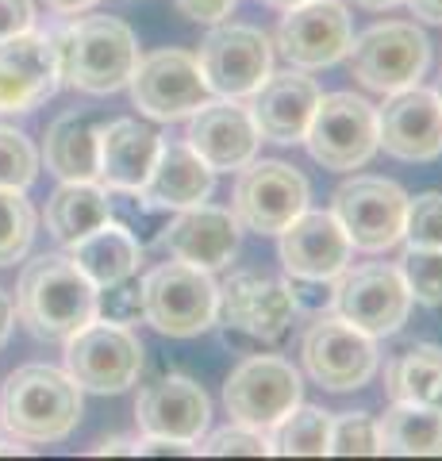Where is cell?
<instances>
[{
    "label": "cell",
    "instance_id": "obj_49",
    "mask_svg": "<svg viewBox=\"0 0 442 461\" xmlns=\"http://www.w3.org/2000/svg\"><path fill=\"white\" fill-rule=\"evenodd\" d=\"M435 93H438V100H442V85H438V89H435Z\"/></svg>",
    "mask_w": 442,
    "mask_h": 461
},
{
    "label": "cell",
    "instance_id": "obj_14",
    "mask_svg": "<svg viewBox=\"0 0 442 461\" xmlns=\"http://www.w3.org/2000/svg\"><path fill=\"white\" fill-rule=\"evenodd\" d=\"M127 89H131V104L158 123L189 120L204 100H212L196 54L189 50H154L139 58Z\"/></svg>",
    "mask_w": 442,
    "mask_h": 461
},
{
    "label": "cell",
    "instance_id": "obj_23",
    "mask_svg": "<svg viewBox=\"0 0 442 461\" xmlns=\"http://www.w3.org/2000/svg\"><path fill=\"white\" fill-rule=\"evenodd\" d=\"M320 85L308 77V69H284V74H269L266 85L250 100V115L258 123V135L281 147L304 142V131L311 123V112L320 104Z\"/></svg>",
    "mask_w": 442,
    "mask_h": 461
},
{
    "label": "cell",
    "instance_id": "obj_18",
    "mask_svg": "<svg viewBox=\"0 0 442 461\" xmlns=\"http://www.w3.org/2000/svg\"><path fill=\"white\" fill-rule=\"evenodd\" d=\"M377 147L401 162H431L442 154V100L435 89L408 85L377 108Z\"/></svg>",
    "mask_w": 442,
    "mask_h": 461
},
{
    "label": "cell",
    "instance_id": "obj_29",
    "mask_svg": "<svg viewBox=\"0 0 442 461\" xmlns=\"http://www.w3.org/2000/svg\"><path fill=\"white\" fill-rule=\"evenodd\" d=\"M381 454L396 457H442V415L427 403L392 400L377 420Z\"/></svg>",
    "mask_w": 442,
    "mask_h": 461
},
{
    "label": "cell",
    "instance_id": "obj_12",
    "mask_svg": "<svg viewBox=\"0 0 442 461\" xmlns=\"http://www.w3.org/2000/svg\"><path fill=\"white\" fill-rule=\"evenodd\" d=\"M301 373L277 354H254L223 381V408L235 423L274 430L301 403Z\"/></svg>",
    "mask_w": 442,
    "mask_h": 461
},
{
    "label": "cell",
    "instance_id": "obj_40",
    "mask_svg": "<svg viewBox=\"0 0 442 461\" xmlns=\"http://www.w3.org/2000/svg\"><path fill=\"white\" fill-rule=\"evenodd\" d=\"M196 457L201 446L185 442V438H162V435H142L135 438V457Z\"/></svg>",
    "mask_w": 442,
    "mask_h": 461
},
{
    "label": "cell",
    "instance_id": "obj_33",
    "mask_svg": "<svg viewBox=\"0 0 442 461\" xmlns=\"http://www.w3.org/2000/svg\"><path fill=\"white\" fill-rule=\"evenodd\" d=\"M39 150L16 127L0 123V189H20L27 193L39 177Z\"/></svg>",
    "mask_w": 442,
    "mask_h": 461
},
{
    "label": "cell",
    "instance_id": "obj_35",
    "mask_svg": "<svg viewBox=\"0 0 442 461\" xmlns=\"http://www.w3.org/2000/svg\"><path fill=\"white\" fill-rule=\"evenodd\" d=\"M327 454L338 457H377L381 454V435L377 420L365 411H342L338 420H331V442Z\"/></svg>",
    "mask_w": 442,
    "mask_h": 461
},
{
    "label": "cell",
    "instance_id": "obj_28",
    "mask_svg": "<svg viewBox=\"0 0 442 461\" xmlns=\"http://www.w3.org/2000/svg\"><path fill=\"white\" fill-rule=\"evenodd\" d=\"M108 220H112V193L101 181H62L47 200V230L62 247L85 239Z\"/></svg>",
    "mask_w": 442,
    "mask_h": 461
},
{
    "label": "cell",
    "instance_id": "obj_44",
    "mask_svg": "<svg viewBox=\"0 0 442 461\" xmlns=\"http://www.w3.org/2000/svg\"><path fill=\"white\" fill-rule=\"evenodd\" d=\"M408 8L427 23H442V0H408Z\"/></svg>",
    "mask_w": 442,
    "mask_h": 461
},
{
    "label": "cell",
    "instance_id": "obj_31",
    "mask_svg": "<svg viewBox=\"0 0 442 461\" xmlns=\"http://www.w3.org/2000/svg\"><path fill=\"white\" fill-rule=\"evenodd\" d=\"M442 373V346L416 342L389 366V396L408 403H427Z\"/></svg>",
    "mask_w": 442,
    "mask_h": 461
},
{
    "label": "cell",
    "instance_id": "obj_24",
    "mask_svg": "<svg viewBox=\"0 0 442 461\" xmlns=\"http://www.w3.org/2000/svg\"><path fill=\"white\" fill-rule=\"evenodd\" d=\"M212 189H216V169H212L189 142L162 139L154 169H150L147 185L135 193V200H142L147 208H158V212H181V208L204 204Z\"/></svg>",
    "mask_w": 442,
    "mask_h": 461
},
{
    "label": "cell",
    "instance_id": "obj_21",
    "mask_svg": "<svg viewBox=\"0 0 442 461\" xmlns=\"http://www.w3.org/2000/svg\"><path fill=\"white\" fill-rule=\"evenodd\" d=\"M139 435H162V438H185L201 442L212 423V400L193 377L166 373L150 381L135 400Z\"/></svg>",
    "mask_w": 442,
    "mask_h": 461
},
{
    "label": "cell",
    "instance_id": "obj_36",
    "mask_svg": "<svg viewBox=\"0 0 442 461\" xmlns=\"http://www.w3.org/2000/svg\"><path fill=\"white\" fill-rule=\"evenodd\" d=\"M404 239H408V247H419V250H442V193H419V196H408Z\"/></svg>",
    "mask_w": 442,
    "mask_h": 461
},
{
    "label": "cell",
    "instance_id": "obj_16",
    "mask_svg": "<svg viewBox=\"0 0 442 461\" xmlns=\"http://www.w3.org/2000/svg\"><path fill=\"white\" fill-rule=\"evenodd\" d=\"M296 315V293L289 281H274L266 273L239 269L220 285L216 296V323L239 330L258 342H277Z\"/></svg>",
    "mask_w": 442,
    "mask_h": 461
},
{
    "label": "cell",
    "instance_id": "obj_43",
    "mask_svg": "<svg viewBox=\"0 0 442 461\" xmlns=\"http://www.w3.org/2000/svg\"><path fill=\"white\" fill-rule=\"evenodd\" d=\"M12 327H16V300L0 288V346L12 339Z\"/></svg>",
    "mask_w": 442,
    "mask_h": 461
},
{
    "label": "cell",
    "instance_id": "obj_38",
    "mask_svg": "<svg viewBox=\"0 0 442 461\" xmlns=\"http://www.w3.org/2000/svg\"><path fill=\"white\" fill-rule=\"evenodd\" d=\"M96 315L112 320V323H123V327L139 323L142 320V288L131 277L101 288V293H96Z\"/></svg>",
    "mask_w": 442,
    "mask_h": 461
},
{
    "label": "cell",
    "instance_id": "obj_27",
    "mask_svg": "<svg viewBox=\"0 0 442 461\" xmlns=\"http://www.w3.org/2000/svg\"><path fill=\"white\" fill-rule=\"evenodd\" d=\"M69 258H74V266L96 288H108L116 281L135 277L139 262H142V247H139V239L131 235V227L108 220L96 230H89L85 239L69 242Z\"/></svg>",
    "mask_w": 442,
    "mask_h": 461
},
{
    "label": "cell",
    "instance_id": "obj_47",
    "mask_svg": "<svg viewBox=\"0 0 442 461\" xmlns=\"http://www.w3.org/2000/svg\"><path fill=\"white\" fill-rule=\"evenodd\" d=\"M427 408H435V411L442 415V373H438V381H435V388H431V396H427Z\"/></svg>",
    "mask_w": 442,
    "mask_h": 461
},
{
    "label": "cell",
    "instance_id": "obj_30",
    "mask_svg": "<svg viewBox=\"0 0 442 461\" xmlns=\"http://www.w3.org/2000/svg\"><path fill=\"white\" fill-rule=\"evenodd\" d=\"M327 442H331V411L316 408V403H296L274 427V454L281 457H323Z\"/></svg>",
    "mask_w": 442,
    "mask_h": 461
},
{
    "label": "cell",
    "instance_id": "obj_13",
    "mask_svg": "<svg viewBox=\"0 0 442 461\" xmlns=\"http://www.w3.org/2000/svg\"><path fill=\"white\" fill-rule=\"evenodd\" d=\"M331 312L338 320L354 323L358 330L374 339H389L408 323L411 312V293L396 266H358L342 269L335 277L331 293Z\"/></svg>",
    "mask_w": 442,
    "mask_h": 461
},
{
    "label": "cell",
    "instance_id": "obj_4",
    "mask_svg": "<svg viewBox=\"0 0 442 461\" xmlns=\"http://www.w3.org/2000/svg\"><path fill=\"white\" fill-rule=\"evenodd\" d=\"M142 320L158 335L193 339L216 323V296L220 285L212 273L189 262H162L142 277Z\"/></svg>",
    "mask_w": 442,
    "mask_h": 461
},
{
    "label": "cell",
    "instance_id": "obj_5",
    "mask_svg": "<svg viewBox=\"0 0 442 461\" xmlns=\"http://www.w3.org/2000/svg\"><path fill=\"white\" fill-rule=\"evenodd\" d=\"M66 373L81 384V393H127L142 373V342L131 327L96 315L66 339Z\"/></svg>",
    "mask_w": 442,
    "mask_h": 461
},
{
    "label": "cell",
    "instance_id": "obj_34",
    "mask_svg": "<svg viewBox=\"0 0 442 461\" xmlns=\"http://www.w3.org/2000/svg\"><path fill=\"white\" fill-rule=\"evenodd\" d=\"M396 269H401V277L411 293V304L442 308V250L408 247Z\"/></svg>",
    "mask_w": 442,
    "mask_h": 461
},
{
    "label": "cell",
    "instance_id": "obj_11",
    "mask_svg": "<svg viewBox=\"0 0 442 461\" xmlns=\"http://www.w3.org/2000/svg\"><path fill=\"white\" fill-rule=\"evenodd\" d=\"M311 185L296 166L277 162V158H262L239 169L231 212L239 227L254 230V235H281L296 215L308 208Z\"/></svg>",
    "mask_w": 442,
    "mask_h": 461
},
{
    "label": "cell",
    "instance_id": "obj_26",
    "mask_svg": "<svg viewBox=\"0 0 442 461\" xmlns=\"http://www.w3.org/2000/svg\"><path fill=\"white\" fill-rule=\"evenodd\" d=\"M101 127L89 112H66L47 127L42 139V162L59 181H96L101 169Z\"/></svg>",
    "mask_w": 442,
    "mask_h": 461
},
{
    "label": "cell",
    "instance_id": "obj_8",
    "mask_svg": "<svg viewBox=\"0 0 442 461\" xmlns=\"http://www.w3.org/2000/svg\"><path fill=\"white\" fill-rule=\"evenodd\" d=\"M304 142H308V154L323 169H335V173L362 169L381 150L377 108L365 96H354V93H327L320 96L316 112H311Z\"/></svg>",
    "mask_w": 442,
    "mask_h": 461
},
{
    "label": "cell",
    "instance_id": "obj_3",
    "mask_svg": "<svg viewBox=\"0 0 442 461\" xmlns=\"http://www.w3.org/2000/svg\"><path fill=\"white\" fill-rule=\"evenodd\" d=\"M62 58V85L89 96H108L127 89L139 66L135 32L116 16H69L54 27Z\"/></svg>",
    "mask_w": 442,
    "mask_h": 461
},
{
    "label": "cell",
    "instance_id": "obj_19",
    "mask_svg": "<svg viewBox=\"0 0 442 461\" xmlns=\"http://www.w3.org/2000/svg\"><path fill=\"white\" fill-rule=\"evenodd\" d=\"M185 142L216 173H239L242 166H250L258 158L262 135L250 108H242L239 100H227V96H212L189 115Z\"/></svg>",
    "mask_w": 442,
    "mask_h": 461
},
{
    "label": "cell",
    "instance_id": "obj_20",
    "mask_svg": "<svg viewBox=\"0 0 442 461\" xmlns=\"http://www.w3.org/2000/svg\"><path fill=\"white\" fill-rule=\"evenodd\" d=\"M277 239H281L277 242L281 266L296 281H316V285L335 281L350 266V254H354L347 230L338 227L331 212L304 208Z\"/></svg>",
    "mask_w": 442,
    "mask_h": 461
},
{
    "label": "cell",
    "instance_id": "obj_7",
    "mask_svg": "<svg viewBox=\"0 0 442 461\" xmlns=\"http://www.w3.org/2000/svg\"><path fill=\"white\" fill-rule=\"evenodd\" d=\"M196 66H201L212 96L250 100L274 74V42L262 27L250 23H212L201 54H196Z\"/></svg>",
    "mask_w": 442,
    "mask_h": 461
},
{
    "label": "cell",
    "instance_id": "obj_1",
    "mask_svg": "<svg viewBox=\"0 0 442 461\" xmlns=\"http://www.w3.org/2000/svg\"><path fill=\"white\" fill-rule=\"evenodd\" d=\"M96 288L69 254H39L16 285V315L39 342H66L96 320Z\"/></svg>",
    "mask_w": 442,
    "mask_h": 461
},
{
    "label": "cell",
    "instance_id": "obj_6",
    "mask_svg": "<svg viewBox=\"0 0 442 461\" xmlns=\"http://www.w3.org/2000/svg\"><path fill=\"white\" fill-rule=\"evenodd\" d=\"M347 58H350V74L365 89L389 96L408 89V85H419L427 66H431V42H427V35L416 23L389 20V23H374L369 32L354 39Z\"/></svg>",
    "mask_w": 442,
    "mask_h": 461
},
{
    "label": "cell",
    "instance_id": "obj_32",
    "mask_svg": "<svg viewBox=\"0 0 442 461\" xmlns=\"http://www.w3.org/2000/svg\"><path fill=\"white\" fill-rule=\"evenodd\" d=\"M35 242V208L20 189H0V269L27 258Z\"/></svg>",
    "mask_w": 442,
    "mask_h": 461
},
{
    "label": "cell",
    "instance_id": "obj_42",
    "mask_svg": "<svg viewBox=\"0 0 442 461\" xmlns=\"http://www.w3.org/2000/svg\"><path fill=\"white\" fill-rule=\"evenodd\" d=\"M54 16H81V12H93L101 0H42Z\"/></svg>",
    "mask_w": 442,
    "mask_h": 461
},
{
    "label": "cell",
    "instance_id": "obj_2",
    "mask_svg": "<svg viewBox=\"0 0 442 461\" xmlns=\"http://www.w3.org/2000/svg\"><path fill=\"white\" fill-rule=\"evenodd\" d=\"M81 384L66 369L20 366L0 384V427L20 442H62L81 423Z\"/></svg>",
    "mask_w": 442,
    "mask_h": 461
},
{
    "label": "cell",
    "instance_id": "obj_46",
    "mask_svg": "<svg viewBox=\"0 0 442 461\" xmlns=\"http://www.w3.org/2000/svg\"><path fill=\"white\" fill-rule=\"evenodd\" d=\"M354 5H362V8H369V12H384V8L404 5V0H354Z\"/></svg>",
    "mask_w": 442,
    "mask_h": 461
},
{
    "label": "cell",
    "instance_id": "obj_10",
    "mask_svg": "<svg viewBox=\"0 0 442 461\" xmlns=\"http://www.w3.org/2000/svg\"><path fill=\"white\" fill-rule=\"evenodd\" d=\"M301 357L308 377L327 393H354L374 381V373L381 366L377 339L358 330L354 323L338 320V315H316L304 330Z\"/></svg>",
    "mask_w": 442,
    "mask_h": 461
},
{
    "label": "cell",
    "instance_id": "obj_15",
    "mask_svg": "<svg viewBox=\"0 0 442 461\" xmlns=\"http://www.w3.org/2000/svg\"><path fill=\"white\" fill-rule=\"evenodd\" d=\"M62 89L54 32H23L0 42V115H27Z\"/></svg>",
    "mask_w": 442,
    "mask_h": 461
},
{
    "label": "cell",
    "instance_id": "obj_17",
    "mask_svg": "<svg viewBox=\"0 0 442 461\" xmlns=\"http://www.w3.org/2000/svg\"><path fill=\"white\" fill-rule=\"evenodd\" d=\"M354 42V23L338 0H304L284 8L277 27V47L296 69H323L347 58Z\"/></svg>",
    "mask_w": 442,
    "mask_h": 461
},
{
    "label": "cell",
    "instance_id": "obj_22",
    "mask_svg": "<svg viewBox=\"0 0 442 461\" xmlns=\"http://www.w3.org/2000/svg\"><path fill=\"white\" fill-rule=\"evenodd\" d=\"M239 235H242V227L235 220V212L216 208L204 200V204L181 208L162 227L158 242H162V250H169V258L212 273V269L231 266V258L239 254Z\"/></svg>",
    "mask_w": 442,
    "mask_h": 461
},
{
    "label": "cell",
    "instance_id": "obj_45",
    "mask_svg": "<svg viewBox=\"0 0 442 461\" xmlns=\"http://www.w3.org/2000/svg\"><path fill=\"white\" fill-rule=\"evenodd\" d=\"M93 454H131L135 457V442H127V438H104V442L93 446Z\"/></svg>",
    "mask_w": 442,
    "mask_h": 461
},
{
    "label": "cell",
    "instance_id": "obj_25",
    "mask_svg": "<svg viewBox=\"0 0 442 461\" xmlns=\"http://www.w3.org/2000/svg\"><path fill=\"white\" fill-rule=\"evenodd\" d=\"M158 150H162V135L154 127L127 120V115L123 120H108L101 127V169H96V181L108 193L135 196L147 185Z\"/></svg>",
    "mask_w": 442,
    "mask_h": 461
},
{
    "label": "cell",
    "instance_id": "obj_41",
    "mask_svg": "<svg viewBox=\"0 0 442 461\" xmlns=\"http://www.w3.org/2000/svg\"><path fill=\"white\" fill-rule=\"evenodd\" d=\"M181 16H189L193 23H223L231 16L235 0H177Z\"/></svg>",
    "mask_w": 442,
    "mask_h": 461
},
{
    "label": "cell",
    "instance_id": "obj_39",
    "mask_svg": "<svg viewBox=\"0 0 442 461\" xmlns=\"http://www.w3.org/2000/svg\"><path fill=\"white\" fill-rule=\"evenodd\" d=\"M35 27V0H0V42Z\"/></svg>",
    "mask_w": 442,
    "mask_h": 461
},
{
    "label": "cell",
    "instance_id": "obj_9",
    "mask_svg": "<svg viewBox=\"0 0 442 461\" xmlns=\"http://www.w3.org/2000/svg\"><path fill=\"white\" fill-rule=\"evenodd\" d=\"M331 215L347 230L350 247L365 254H381L404 239V215H408V193L389 177L358 173L342 181L331 196Z\"/></svg>",
    "mask_w": 442,
    "mask_h": 461
},
{
    "label": "cell",
    "instance_id": "obj_37",
    "mask_svg": "<svg viewBox=\"0 0 442 461\" xmlns=\"http://www.w3.org/2000/svg\"><path fill=\"white\" fill-rule=\"evenodd\" d=\"M201 454L208 457H266L274 454L266 430H254V427H242L231 420V427H220L201 442Z\"/></svg>",
    "mask_w": 442,
    "mask_h": 461
},
{
    "label": "cell",
    "instance_id": "obj_48",
    "mask_svg": "<svg viewBox=\"0 0 442 461\" xmlns=\"http://www.w3.org/2000/svg\"><path fill=\"white\" fill-rule=\"evenodd\" d=\"M262 5H269V8H293V5H304V0H262Z\"/></svg>",
    "mask_w": 442,
    "mask_h": 461
}]
</instances>
